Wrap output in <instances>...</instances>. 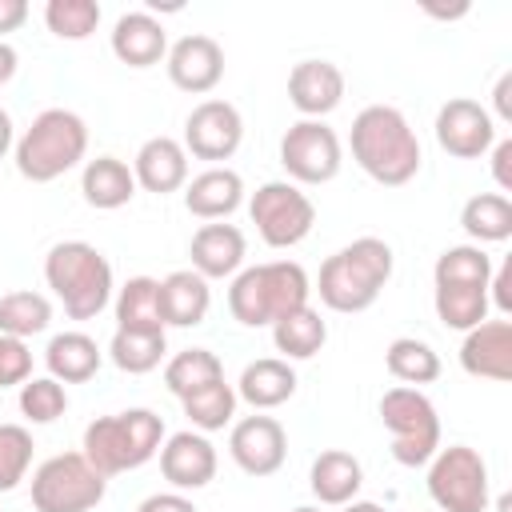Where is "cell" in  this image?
I'll return each mask as SVG.
<instances>
[{
    "instance_id": "1",
    "label": "cell",
    "mask_w": 512,
    "mask_h": 512,
    "mask_svg": "<svg viewBox=\"0 0 512 512\" xmlns=\"http://www.w3.org/2000/svg\"><path fill=\"white\" fill-rule=\"evenodd\" d=\"M352 160L364 176H372L384 188H400L420 172V140L408 124V116L392 104H368L352 120Z\"/></svg>"
},
{
    "instance_id": "2",
    "label": "cell",
    "mask_w": 512,
    "mask_h": 512,
    "mask_svg": "<svg viewBox=\"0 0 512 512\" xmlns=\"http://www.w3.org/2000/svg\"><path fill=\"white\" fill-rule=\"evenodd\" d=\"M392 264H396V256L380 236H360V240L344 244L340 252H332L320 264V280H316L320 304L332 312H344V316L372 308L380 300L384 284L392 280Z\"/></svg>"
},
{
    "instance_id": "3",
    "label": "cell",
    "mask_w": 512,
    "mask_h": 512,
    "mask_svg": "<svg viewBox=\"0 0 512 512\" xmlns=\"http://www.w3.org/2000/svg\"><path fill=\"white\" fill-rule=\"evenodd\" d=\"M308 292H312L308 272L296 260H268V264H252L232 276L228 312L244 328H268L284 320L288 312L304 308Z\"/></svg>"
},
{
    "instance_id": "4",
    "label": "cell",
    "mask_w": 512,
    "mask_h": 512,
    "mask_svg": "<svg viewBox=\"0 0 512 512\" xmlns=\"http://www.w3.org/2000/svg\"><path fill=\"white\" fill-rule=\"evenodd\" d=\"M44 280L72 320H96L112 300V264L88 240H60L44 256Z\"/></svg>"
},
{
    "instance_id": "5",
    "label": "cell",
    "mask_w": 512,
    "mask_h": 512,
    "mask_svg": "<svg viewBox=\"0 0 512 512\" xmlns=\"http://www.w3.org/2000/svg\"><path fill=\"white\" fill-rule=\"evenodd\" d=\"M164 444V420L152 408H128L116 416H96L84 428V460L100 476H120L148 464Z\"/></svg>"
},
{
    "instance_id": "6",
    "label": "cell",
    "mask_w": 512,
    "mask_h": 512,
    "mask_svg": "<svg viewBox=\"0 0 512 512\" xmlns=\"http://www.w3.org/2000/svg\"><path fill=\"white\" fill-rule=\"evenodd\" d=\"M88 152V124L68 108H44L16 140V172L32 184H52Z\"/></svg>"
},
{
    "instance_id": "7",
    "label": "cell",
    "mask_w": 512,
    "mask_h": 512,
    "mask_svg": "<svg viewBox=\"0 0 512 512\" xmlns=\"http://www.w3.org/2000/svg\"><path fill=\"white\" fill-rule=\"evenodd\" d=\"M380 420L392 440V460L404 468H420L440 448V416L436 404L408 384H396L380 396Z\"/></svg>"
},
{
    "instance_id": "8",
    "label": "cell",
    "mask_w": 512,
    "mask_h": 512,
    "mask_svg": "<svg viewBox=\"0 0 512 512\" xmlns=\"http://www.w3.org/2000/svg\"><path fill=\"white\" fill-rule=\"evenodd\" d=\"M108 492V476H100L84 452L48 456L32 472V508L36 512H92Z\"/></svg>"
},
{
    "instance_id": "9",
    "label": "cell",
    "mask_w": 512,
    "mask_h": 512,
    "mask_svg": "<svg viewBox=\"0 0 512 512\" xmlns=\"http://www.w3.org/2000/svg\"><path fill=\"white\" fill-rule=\"evenodd\" d=\"M428 496L440 512H484L488 508V464L468 444L436 448L428 460Z\"/></svg>"
},
{
    "instance_id": "10",
    "label": "cell",
    "mask_w": 512,
    "mask_h": 512,
    "mask_svg": "<svg viewBox=\"0 0 512 512\" xmlns=\"http://www.w3.org/2000/svg\"><path fill=\"white\" fill-rule=\"evenodd\" d=\"M248 216H252V224H256V232H260V240L268 248H292L312 232L316 204L308 200V192H300V184L268 180V184H260L252 192Z\"/></svg>"
},
{
    "instance_id": "11",
    "label": "cell",
    "mask_w": 512,
    "mask_h": 512,
    "mask_svg": "<svg viewBox=\"0 0 512 512\" xmlns=\"http://www.w3.org/2000/svg\"><path fill=\"white\" fill-rule=\"evenodd\" d=\"M280 164L292 176V184H328L336 180L344 164V148L336 128L324 120H296L280 136Z\"/></svg>"
},
{
    "instance_id": "12",
    "label": "cell",
    "mask_w": 512,
    "mask_h": 512,
    "mask_svg": "<svg viewBox=\"0 0 512 512\" xmlns=\"http://www.w3.org/2000/svg\"><path fill=\"white\" fill-rule=\"evenodd\" d=\"M240 140H244V120L228 100H200L184 120V152H192L196 160H208L212 168L236 156Z\"/></svg>"
},
{
    "instance_id": "13",
    "label": "cell",
    "mask_w": 512,
    "mask_h": 512,
    "mask_svg": "<svg viewBox=\"0 0 512 512\" xmlns=\"http://www.w3.org/2000/svg\"><path fill=\"white\" fill-rule=\"evenodd\" d=\"M436 144L456 160H480L496 144V120L484 104L468 96H452L436 112Z\"/></svg>"
},
{
    "instance_id": "14",
    "label": "cell",
    "mask_w": 512,
    "mask_h": 512,
    "mask_svg": "<svg viewBox=\"0 0 512 512\" xmlns=\"http://www.w3.org/2000/svg\"><path fill=\"white\" fill-rule=\"evenodd\" d=\"M228 456L236 460L240 472L248 476H272L284 468V456H288V436H284V424L276 416H244L232 424L228 432Z\"/></svg>"
},
{
    "instance_id": "15",
    "label": "cell",
    "mask_w": 512,
    "mask_h": 512,
    "mask_svg": "<svg viewBox=\"0 0 512 512\" xmlns=\"http://www.w3.org/2000/svg\"><path fill=\"white\" fill-rule=\"evenodd\" d=\"M168 80L180 88V92H192V96H204L212 92L220 80H224V48L204 36V32H192V36H180L168 56Z\"/></svg>"
},
{
    "instance_id": "16",
    "label": "cell",
    "mask_w": 512,
    "mask_h": 512,
    "mask_svg": "<svg viewBox=\"0 0 512 512\" xmlns=\"http://www.w3.org/2000/svg\"><path fill=\"white\" fill-rule=\"evenodd\" d=\"M160 472L176 492H196L216 480V448L204 432H176L160 444Z\"/></svg>"
},
{
    "instance_id": "17",
    "label": "cell",
    "mask_w": 512,
    "mask_h": 512,
    "mask_svg": "<svg viewBox=\"0 0 512 512\" xmlns=\"http://www.w3.org/2000/svg\"><path fill=\"white\" fill-rule=\"evenodd\" d=\"M460 368L468 376L496 380V384L512 380V324L496 316V320H480L476 328H468L460 344Z\"/></svg>"
},
{
    "instance_id": "18",
    "label": "cell",
    "mask_w": 512,
    "mask_h": 512,
    "mask_svg": "<svg viewBox=\"0 0 512 512\" xmlns=\"http://www.w3.org/2000/svg\"><path fill=\"white\" fill-rule=\"evenodd\" d=\"M288 100L304 120H324L344 100V72L332 60H300L288 72Z\"/></svg>"
},
{
    "instance_id": "19",
    "label": "cell",
    "mask_w": 512,
    "mask_h": 512,
    "mask_svg": "<svg viewBox=\"0 0 512 512\" xmlns=\"http://www.w3.org/2000/svg\"><path fill=\"white\" fill-rule=\"evenodd\" d=\"M244 232L236 224H200L192 244H188V256H192V272H200L204 280H224V276H236L240 264H244Z\"/></svg>"
},
{
    "instance_id": "20",
    "label": "cell",
    "mask_w": 512,
    "mask_h": 512,
    "mask_svg": "<svg viewBox=\"0 0 512 512\" xmlns=\"http://www.w3.org/2000/svg\"><path fill=\"white\" fill-rule=\"evenodd\" d=\"M132 176L144 192H156V196H168L176 188L188 184V152L180 140L172 136H152L140 144L136 160H132Z\"/></svg>"
},
{
    "instance_id": "21",
    "label": "cell",
    "mask_w": 512,
    "mask_h": 512,
    "mask_svg": "<svg viewBox=\"0 0 512 512\" xmlns=\"http://www.w3.org/2000/svg\"><path fill=\"white\" fill-rule=\"evenodd\" d=\"M112 56L128 68H152L168 56V32L152 12H124L112 24Z\"/></svg>"
},
{
    "instance_id": "22",
    "label": "cell",
    "mask_w": 512,
    "mask_h": 512,
    "mask_svg": "<svg viewBox=\"0 0 512 512\" xmlns=\"http://www.w3.org/2000/svg\"><path fill=\"white\" fill-rule=\"evenodd\" d=\"M244 204V180L232 168H204L184 188V208L200 220H224Z\"/></svg>"
},
{
    "instance_id": "23",
    "label": "cell",
    "mask_w": 512,
    "mask_h": 512,
    "mask_svg": "<svg viewBox=\"0 0 512 512\" xmlns=\"http://www.w3.org/2000/svg\"><path fill=\"white\" fill-rule=\"evenodd\" d=\"M212 308V288L200 272L192 268H180V272H168L160 280V312H164V324L172 328H196L204 324Z\"/></svg>"
},
{
    "instance_id": "24",
    "label": "cell",
    "mask_w": 512,
    "mask_h": 512,
    "mask_svg": "<svg viewBox=\"0 0 512 512\" xmlns=\"http://www.w3.org/2000/svg\"><path fill=\"white\" fill-rule=\"evenodd\" d=\"M360 484H364V468H360V460H356L352 452H344V448L320 452V456L312 460V468H308V488H312V496H316L320 504H328V508H344L348 500H356Z\"/></svg>"
},
{
    "instance_id": "25",
    "label": "cell",
    "mask_w": 512,
    "mask_h": 512,
    "mask_svg": "<svg viewBox=\"0 0 512 512\" xmlns=\"http://www.w3.org/2000/svg\"><path fill=\"white\" fill-rule=\"evenodd\" d=\"M296 392V372L288 360L280 356H264V360H252L240 380H236V400L252 404L256 412H268V408H280L284 400H292Z\"/></svg>"
},
{
    "instance_id": "26",
    "label": "cell",
    "mask_w": 512,
    "mask_h": 512,
    "mask_svg": "<svg viewBox=\"0 0 512 512\" xmlns=\"http://www.w3.org/2000/svg\"><path fill=\"white\" fill-rule=\"evenodd\" d=\"M104 352L96 348V340L88 332H56L44 348V364H48V376L60 380V384H84L96 376Z\"/></svg>"
},
{
    "instance_id": "27",
    "label": "cell",
    "mask_w": 512,
    "mask_h": 512,
    "mask_svg": "<svg viewBox=\"0 0 512 512\" xmlns=\"http://www.w3.org/2000/svg\"><path fill=\"white\" fill-rule=\"evenodd\" d=\"M80 192L92 208L100 212H112V208H124L132 196H136V176L124 160L116 156H96L84 164V176H80Z\"/></svg>"
},
{
    "instance_id": "28",
    "label": "cell",
    "mask_w": 512,
    "mask_h": 512,
    "mask_svg": "<svg viewBox=\"0 0 512 512\" xmlns=\"http://www.w3.org/2000/svg\"><path fill=\"white\" fill-rule=\"evenodd\" d=\"M116 328L124 332H164V312H160V280L152 276H132L116 292Z\"/></svg>"
},
{
    "instance_id": "29",
    "label": "cell",
    "mask_w": 512,
    "mask_h": 512,
    "mask_svg": "<svg viewBox=\"0 0 512 512\" xmlns=\"http://www.w3.org/2000/svg\"><path fill=\"white\" fill-rule=\"evenodd\" d=\"M460 228L468 232V240L480 244H500L512 236V200L500 192H480L472 200H464L460 208Z\"/></svg>"
},
{
    "instance_id": "30",
    "label": "cell",
    "mask_w": 512,
    "mask_h": 512,
    "mask_svg": "<svg viewBox=\"0 0 512 512\" xmlns=\"http://www.w3.org/2000/svg\"><path fill=\"white\" fill-rule=\"evenodd\" d=\"M272 340L288 360H312L328 340V324L320 320V312L312 304H304L272 324Z\"/></svg>"
},
{
    "instance_id": "31",
    "label": "cell",
    "mask_w": 512,
    "mask_h": 512,
    "mask_svg": "<svg viewBox=\"0 0 512 512\" xmlns=\"http://www.w3.org/2000/svg\"><path fill=\"white\" fill-rule=\"evenodd\" d=\"M216 380H224V364L208 348H184L164 364V384L176 400H184V396H192V392H200Z\"/></svg>"
},
{
    "instance_id": "32",
    "label": "cell",
    "mask_w": 512,
    "mask_h": 512,
    "mask_svg": "<svg viewBox=\"0 0 512 512\" xmlns=\"http://www.w3.org/2000/svg\"><path fill=\"white\" fill-rule=\"evenodd\" d=\"M432 304H436L440 324L456 332H468L480 320H488V288L480 284H436Z\"/></svg>"
},
{
    "instance_id": "33",
    "label": "cell",
    "mask_w": 512,
    "mask_h": 512,
    "mask_svg": "<svg viewBox=\"0 0 512 512\" xmlns=\"http://www.w3.org/2000/svg\"><path fill=\"white\" fill-rule=\"evenodd\" d=\"M384 368H388L400 384L420 388V384H432V380L440 376V356H436L432 344H424V340H416V336H396V340L388 344V352H384Z\"/></svg>"
},
{
    "instance_id": "34",
    "label": "cell",
    "mask_w": 512,
    "mask_h": 512,
    "mask_svg": "<svg viewBox=\"0 0 512 512\" xmlns=\"http://www.w3.org/2000/svg\"><path fill=\"white\" fill-rule=\"evenodd\" d=\"M48 324H52V304H48V296L28 292V288L0 296V332H4V336L28 340V336H40Z\"/></svg>"
},
{
    "instance_id": "35",
    "label": "cell",
    "mask_w": 512,
    "mask_h": 512,
    "mask_svg": "<svg viewBox=\"0 0 512 512\" xmlns=\"http://www.w3.org/2000/svg\"><path fill=\"white\" fill-rule=\"evenodd\" d=\"M164 352H168L164 332H124V328H116V336L108 344L112 364L120 372H128V376H144V372L160 368Z\"/></svg>"
},
{
    "instance_id": "36",
    "label": "cell",
    "mask_w": 512,
    "mask_h": 512,
    "mask_svg": "<svg viewBox=\"0 0 512 512\" xmlns=\"http://www.w3.org/2000/svg\"><path fill=\"white\" fill-rule=\"evenodd\" d=\"M180 404H184V416L192 420L196 432H220V428L232 424V416H236V388L224 384V380H216V384H208V388L184 396Z\"/></svg>"
},
{
    "instance_id": "37",
    "label": "cell",
    "mask_w": 512,
    "mask_h": 512,
    "mask_svg": "<svg viewBox=\"0 0 512 512\" xmlns=\"http://www.w3.org/2000/svg\"><path fill=\"white\" fill-rule=\"evenodd\" d=\"M44 24L60 40H88L100 24V4L96 0H48Z\"/></svg>"
},
{
    "instance_id": "38",
    "label": "cell",
    "mask_w": 512,
    "mask_h": 512,
    "mask_svg": "<svg viewBox=\"0 0 512 512\" xmlns=\"http://www.w3.org/2000/svg\"><path fill=\"white\" fill-rule=\"evenodd\" d=\"M20 412L32 420V424H52L68 412V392L60 380L52 376H32L20 384Z\"/></svg>"
},
{
    "instance_id": "39",
    "label": "cell",
    "mask_w": 512,
    "mask_h": 512,
    "mask_svg": "<svg viewBox=\"0 0 512 512\" xmlns=\"http://www.w3.org/2000/svg\"><path fill=\"white\" fill-rule=\"evenodd\" d=\"M32 432L24 424H0V492H12L32 468Z\"/></svg>"
},
{
    "instance_id": "40",
    "label": "cell",
    "mask_w": 512,
    "mask_h": 512,
    "mask_svg": "<svg viewBox=\"0 0 512 512\" xmlns=\"http://www.w3.org/2000/svg\"><path fill=\"white\" fill-rule=\"evenodd\" d=\"M28 376H32V352H28V344L0 332V388L24 384Z\"/></svg>"
},
{
    "instance_id": "41",
    "label": "cell",
    "mask_w": 512,
    "mask_h": 512,
    "mask_svg": "<svg viewBox=\"0 0 512 512\" xmlns=\"http://www.w3.org/2000/svg\"><path fill=\"white\" fill-rule=\"evenodd\" d=\"M488 304H496L500 316L512 312V260H504L500 268H492V280H488Z\"/></svg>"
},
{
    "instance_id": "42",
    "label": "cell",
    "mask_w": 512,
    "mask_h": 512,
    "mask_svg": "<svg viewBox=\"0 0 512 512\" xmlns=\"http://www.w3.org/2000/svg\"><path fill=\"white\" fill-rule=\"evenodd\" d=\"M488 152H492V176H496L500 196H504V192H512V140L504 136V140H496Z\"/></svg>"
},
{
    "instance_id": "43",
    "label": "cell",
    "mask_w": 512,
    "mask_h": 512,
    "mask_svg": "<svg viewBox=\"0 0 512 512\" xmlns=\"http://www.w3.org/2000/svg\"><path fill=\"white\" fill-rule=\"evenodd\" d=\"M136 512H196V504L184 492H156V496L140 500Z\"/></svg>"
},
{
    "instance_id": "44",
    "label": "cell",
    "mask_w": 512,
    "mask_h": 512,
    "mask_svg": "<svg viewBox=\"0 0 512 512\" xmlns=\"http://www.w3.org/2000/svg\"><path fill=\"white\" fill-rule=\"evenodd\" d=\"M24 20H28V4L24 0H0V36L16 32Z\"/></svg>"
},
{
    "instance_id": "45",
    "label": "cell",
    "mask_w": 512,
    "mask_h": 512,
    "mask_svg": "<svg viewBox=\"0 0 512 512\" xmlns=\"http://www.w3.org/2000/svg\"><path fill=\"white\" fill-rule=\"evenodd\" d=\"M492 104H496V116L508 124L512 120V72H504L496 80V92H492Z\"/></svg>"
},
{
    "instance_id": "46",
    "label": "cell",
    "mask_w": 512,
    "mask_h": 512,
    "mask_svg": "<svg viewBox=\"0 0 512 512\" xmlns=\"http://www.w3.org/2000/svg\"><path fill=\"white\" fill-rule=\"evenodd\" d=\"M12 76H16V48L0 40V88H4Z\"/></svg>"
},
{
    "instance_id": "47",
    "label": "cell",
    "mask_w": 512,
    "mask_h": 512,
    "mask_svg": "<svg viewBox=\"0 0 512 512\" xmlns=\"http://www.w3.org/2000/svg\"><path fill=\"white\" fill-rule=\"evenodd\" d=\"M8 148H12V116L0 108V160L8 156Z\"/></svg>"
},
{
    "instance_id": "48",
    "label": "cell",
    "mask_w": 512,
    "mask_h": 512,
    "mask_svg": "<svg viewBox=\"0 0 512 512\" xmlns=\"http://www.w3.org/2000/svg\"><path fill=\"white\" fill-rule=\"evenodd\" d=\"M344 512H388V508H380V504H372V500H348Z\"/></svg>"
},
{
    "instance_id": "49",
    "label": "cell",
    "mask_w": 512,
    "mask_h": 512,
    "mask_svg": "<svg viewBox=\"0 0 512 512\" xmlns=\"http://www.w3.org/2000/svg\"><path fill=\"white\" fill-rule=\"evenodd\" d=\"M292 512H320V508H312V504H300V508H292Z\"/></svg>"
}]
</instances>
